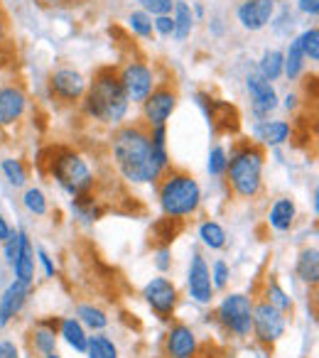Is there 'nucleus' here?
<instances>
[{
  "mask_svg": "<svg viewBox=\"0 0 319 358\" xmlns=\"http://www.w3.org/2000/svg\"><path fill=\"white\" fill-rule=\"evenodd\" d=\"M283 108L290 110V113H295V110L299 108V94H295V91H288L283 99Z\"/></svg>",
  "mask_w": 319,
  "mask_h": 358,
  "instance_id": "obj_48",
  "label": "nucleus"
},
{
  "mask_svg": "<svg viewBox=\"0 0 319 358\" xmlns=\"http://www.w3.org/2000/svg\"><path fill=\"white\" fill-rule=\"evenodd\" d=\"M297 10L307 17L319 15V0H297Z\"/></svg>",
  "mask_w": 319,
  "mask_h": 358,
  "instance_id": "obj_47",
  "label": "nucleus"
},
{
  "mask_svg": "<svg viewBox=\"0 0 319 358\" xmlns=\"http://www.w3.org/2000/svg\"><path fill=\"white\" fill-rule=\"evenodd\" d=\"M118 79H120V86H123L125 96H128L130 106L133 103L140 106L150 94H153L155 86L160 84L155 69L143 59L125 62V64L118 69Z\"/></svg>",
  "mask_w": 319,
  "mask_h": 358,
  "instance_id": "obj_7",
  "label": "nucleus"
},
{
  "mask_svg": "<svg viewBox=\"0 0 319 358\" xmlns=\"http://www.w3.org/2000/svg\"><path fill=\"white\" fill-rule=\"evenodd\" d=\"M283 55H285L283 76H288L290 81H297L299 76L304 74V69H307V59H304L302 50H299V42H297V37H292V40H290L288 50H285Z\"/></svg>",
  "mask_w": 319,
  "mask_h": 358,
  "instance_id": "obj_29",
  "label": "nucleus"
},
{
  "mask_svg": "<svg viewBox=\"0 0 319 358\" xmlns=\"http://www.w3.org/2000/svg\"><path fill=\"white\" fill-rule=\"evenodd\" d=\"M13 42V27H10V15L6 13V8L0 6V59L6 57V52L10 50Z\"/></svg>",
  "mask_w": 319,
  "mask_h": 358,
  "instance_id": "obj_40",
  "label": "nucleus"
},
{
  "mask_svg": "<svg viewBox=\"0 0 319 358\" xmlns=\"http://www.w3.org/2000/svg\"><path fill=\"white\" fill-rule=\"evenodd\" d=\"M185 231V219H172V216H162L153 224L150 229V243L155 248H170L180 234Z\"/></svg>",
  "mask_w": 319,
  "mask_h": 358,
  "instance_id": "obj_21",
  "label": "nucleus"
},
{
  "mask_svg": "<svg viewBox=\"0 0 319 358\" xmlns=\"http://www.w3.org/2000/svg\"><path fill=\"white\" fill-rule=\"evenodd\" d=\"M0 172L6 174V179L10 182L15 189H20V187L27 185V167L22 159L17 157H6L3 162H0Z\"/></svg>",
  "mask_w": 319,
  "mask_h": 358,
  "instance_id": "obj_33",
  "label": "nucleus"
},
{
  "mask_svg": "<svg viewBox=\"0 0 319 358\" xmlns=\"http://www.w3.org/2000/svg\"><path fill=\"white\" fill-rule=\"evenodd\" d=\"M138 3H140V10H145L150 17L172 15V6H175V0H138Z\"/></svg>",
  "mask_w": 319,
  "mask_h": 358,
  "instance_id": "obj_39",
  "label": "nucleus"
},
{
  "mask_svg": "<svg viewBox=\"0 0 319 358\" xmlns=\"http://www.w3.org/2000/svg\"><path fill=\"white\" fill-rule=\"evenodd\" d=\"M288 329V314H283L280 309H275L273 304H268L265 299L253 304V336L263 346H273L285 336Z\"/></svg>",
  "mask_w": 319,
  "mask_h": 358,
  "instance_id": "obj_10",
  "label": "nucleus"
},
{
  "mask_svg": "<svg viewBox=\"0 0 319 358\" xmlns=\"http://www.w3.org/2000/svg\"><path fill=\"white\" fill-rule=\"evenodd\" d=\"M226 164H229V152H226V148L224 145H214V148L209 150V162H206L209 174L211 177H224Z\"/></svg>",
  "mask_w": 319,
  "mask_h": 358,
  "instance_id": "obj_38",
  "label": "nucleus"
},
{
  "mask_svg": "<svg viewBox=\"0 0 319 358\" xmlns=\"http://www.w3.org/2000/svg\"><path fill=\"white\" fill-rule=\"evenodd\" d=\"M187 289H190L192 299L199 304H211L214 299V285H211V273L206 258L194 250L190 260V275H187Z\"/></svg>",
  "mask_w": 319,
  "mask_h": 358,
  "instance_id": "obj_16",
  "label": "nucleus"
},
{
  "mask_svg": "<svg viewBox=\"0 0 319 358\" xmlns=\"http://www.w3.org/2000/svg\"><path fill=\"white\" fill-rule=\"evenodd\" d=\"M13 273H15V280L25 285L35 282V248L30 243V236L25 231H20V250H17V260L13 265Z\"/></svg>",
  "mask_w": 319,
  "mask_h": 358,
  "instance_id": "obj_22",
  "label": "nucleus"
},
{
  "mask_svg": "<svg viewBox=\"0 0 319 358\" xmlns=\"http://www.w3.org/2000/svg\"><path fill=\"white\" fill-rule=\"evenodd\" d=\"M153 32L160 37H172V32H175V20H172V15L153 17Z\"/></svg>",
  "mask_w": 319,
  "mask_h": 358,
  "instance_id": "obj_43",
  "label": "nucleus"
},
{
  "mask_svg": "<svg viewBox=\"0 0 319 358\" xmlns=\"http://www.w3.org/2000/svg\"><path fill=\"white\" fill-rule=\"evenodd\" d=\"M263 299H265L268 304H273L275 309H280L283 314H292V309H295L292 297H290V294L285 292L283 287H280V282L273 278V275H268V280H265Z\"/></svg>",
  "mask_w": 319,
  "mask_h": 358,
  "instance_id": "obj_30",
  "label": "nucleus"
},
{
  "mask_svg": "<svg viewBox=\"0 0 319 358\" xmlns=\"http://www.w3.org/2000/svg\"><path fill=\"white\" fill-rule=\"evenodd\" d=\"M297 42H299V50H302L304 59L319 62V27L317 25H312V27H307V30L299 32Z\"/></svg>",
  "mask_w": 319,
  "mask_h": 358,
  "instance_id": "obj_36",
  "label": "nucleus"
},
{
  "mask_svg": "<svg viewBox=\"0 0 319 358\" xmlns=\"http://www.w3.org/2000/svg\"><path fill=\"white\" fill-rule=\"evenodd\" d=\"M172 20H175V32H172V40L175 42H187L194 30V15H192V6L187 0H175L172 6Z\"/></svg>",
  "mask_w": 319,
  "mask_h": 358,
  "instance_id": "obj_25",
  "label": "nucleus"
},
{
  "mask_svg": "<svg viewBox=\"0 0 319 358\" xmlns=\"http://www.w3.org/2000/svg\"><path fill=\"white\" fill-rule=\"evenodd\" d=\"M216 322L236 338H248L253 331V299L241 292L226 294L216 307Z\"/></svg>",
  "mask_w": 319,
  "mask_h": 358,
  "instance_id": "obj_6",
  "label": "nucleus"
},
{
  "mask_svg": "<svg viewBox=\"0 0 319 358\" xmlns=\"http://www.w3.org/2000/svg\"><path fill=\"white\" fill-rule=\"evenodd\" d=\"M30 289H32V285H25V282H20V280H13V282L3 289V294H0V329H6L8 324L22 312L27 297H30Z\"/></svg>",
  "mask_w": 319,
  "mask_h": 358,
  "instance_id": "obj_20",
  "label": "nucleus"
},
{
  "mask_svg": "<svg viewBox=\"0 0 319 358\" xmlns=\"http://www.w3.org/2000/svg\"><path fill=\"white\" fill-rule=\"evenodd\" d=\"M86 356L89 358H118V346H115L108 336H104V334H96V336H89Z\"/></svg>",
  "mask_w": 319,
  "mask_h": 358,
  "instance_id": "obj_34",
  "label": "nucleus"
},
{
  "mask_svg": "<svg viewBox=\"0 0 319 358\" xmlns=\"http://www.w3.org/2000/svg\"><path fill=\"white\" fill-rule=\"evenodd\" d=\"M128 30L133 32L135 37H140V40H150V37L155 35L153 32V17L148 15L145 10H130L128 13Z\"/></svg>",
  "mask_w": 319,
  "mask_h": 358,
  "instance_id": "obj_35",
  "label": "nucleus"
},
{
  "mask_svg": "<svg viewBox=\"0 0 319 358\" xmlns=\"http://www.w3.org/2000/svg\"><path fill=\"white\" fill-rule=\"evenodd\" d=\"M295 273H297V278L302 280L304 285L317 287V282H319V250H317V245H307V248L299 250Z\"/></svg>",
  "mask_w": 319,
  "mask_h": 358,
  "instance_id": "obj_24",
  "label": "nucleus"
},
{
  "mask_svg": "<svg viewBox=\"0 0 319 358\" xmlns=\"http://www.w3.org/2000/svg\"><path fill=\"white\" fill-rule=\"evenodd\" d=\"M52 3H59V6H79L84 0H52Z\"/></svg>",
  "mask_w": 319,
  "mask_h": 358,
  "instance_id": "obj_53",
  "label": "nucleus"
},
{
  "mask_svg": "<svg viewBox=\"0 0 319 358\" xmlns=\"http://www.w3.org/2000/svg\"><path fill=\"white\" fill-rule=\"evenodd\" d=\"M45 358H62V356H59V353L55 351V353H50V356H45Z\"/></svg>",
  "mask_w": 319,
  "mask_h": 358,
  "instance_id": "obj_54",
  "label": "nucleus"
},
{
  "mask_svg": "<svg viewBox=\"0 0 319 358\" xmlns=\"http://www.w3.org/2000/svg\"><path fill=\"white\" fill-rule=\"evenodd\" d=\"M263 169H265V150L255 140H243L234 145L226 164V182L231 192L241 199H258L263 192Z\"/></svg>",
  "mask_w": 319,
  "mask_h": 358,
  "instance_id": "obj_3",
  "label": "nucleus"
},
{
  "mask_svg": "<svg viewBox=\"0 0 319 358\" xmlns=\"http://www.w3.org/2000/svg\"><path fill=\"white\" fill-rule=\"evenodd\" d=\"M0 358H20L17 343L10 341V338H3V341H0Z\"/></svg>",
  "mask_w": 319,
  "mask_h": 358,
  "instance_id": "obj_46",
  "label": "nucleus"
},
{
  "mask_svg": "<svg viewBox=\"0 0 319 358\" xmlns=\"http://www.w3.org/2000/svg\"><path fill=\"white\" fill-rule=\"evenodd\" d=\"M59 336L69 343L74 351L86 353V343H89V334H86L84 324L76 317H62L59 322Z\"/></svg>",
  "mask_w": 319,
  "mask_h": 358,
  "instance_id": "obj_27",
  "label": "nucleus"
},
{
  "mask_svg": "<svg viewBox=\"0 0 319 358\" xmlns=\"http://www.w3.org/2000/svg\"><path fill=\"white\" fill-rule=\"evenodd\" d=\"M253 138L263 148H283L292 138V125L283 118H260L253 123Z\"/></svg>",
  "mask_w": 319,
  "mask_h": 358,
  "instance_id": "obj_19",
  "label": "nucleus"
},
{
  "mask_svg": "<svg viewBox=\"0 0 319 358\" xmlns=\"http://www.w3.org/2000/svg\"><path fill=\"white\" fill-rule=\"evenodd\" d=\"M13 234V226L8 224V219L3 214H0V243H6L8 241V236Z\"/></svg>",
  "mask_w": 319,
  "mask_h": 358,
  "instance_id": "obj_50",
  "label": "nucleus"
},
{
  "mask_svg": "<svg viewBox=\"0 0 319 358\" xmlns=\"http://www.w3.org/2000/svg\"><path fill=\"white\" fill-rule=\"evenodd\" d=\"M283 66H285V55L283 50H265L258 59V74L263 76L265 81H278L283 79Z\"/></svg>",
  "mask_w": 319,
  "mask_h": 358,
  "instance_id": "obj_28",
  "label": "nucleus"
},
{
  "mask_svg": "<svg viewBox=\"0 0 319 358\" xmlns=\"http://www.w3.org/2000/svg\"><path fill=\"white\" fill-rule=\"evenodd\" d=\"M79 106H81V113L89 120L118 128L128 118V110H130V101L118 79V69L101 66L94 74V79L89 81V86H86V94L79 101Z\"/></svg>",
  "mask_w": 319,
  "mask_h": 358,
  "instance_id": "obj_2",
  "label": "nucleus"
},
{
  "mask_svg": "<svg viewBox=\"0 0 319 358\" xmlns=\"http://www.w3.org/2000/svg\"><path fill=\"white\" fill-rule=\"evenodd\" d=\"M221 356H224V353L216 351V348L211 346V343H201L199 351H197V356H194V358H221Z\"/></svg>",
  "mask_w": 319,
  "mask_h": 358,
  "instance_id": "obj_49",
  "label": "nucleus"
},
{
  "mask_svg": "<svg viewBox=\"0 0 319 358\" xmlns=\"http://www.w3.org/2000/svg\"><path fill=\"white\" fill-rule=\"evenodd\" d=\"M59 322L62 317H50V319H37L35 329L27 336V346L32 353H37L40 358L50 356L57 351V336H59Z\"/></svg>",
  "mask_w": 319,
  "mask_h": 358,
  "instance_id": "obj_18",
  "label": "nucleus"
},
{
  "mask_svg": "<svg viewBox=\"0 0 319 358\" xmlns=\"http://www.w3.org/2000/svg\"><path fill=\"white\" fill-rule=\"evenodd\" d=\"M111 157L120 177L133 185H155L172 164L167 145H155L143 120L120 123L111 133Z\"/></svg>",
  "mask_w": 319,
  "mask_h": 358,
  "instance_id": "obj_1",
  "label": "nucleus"
},
{
  "mask_svg": "<svg viewBox=\"0 0 319 358\" xmlns=\"http://www.w3.org/2000/svg\"><path fill=\"white\" fill-rule=\"evenodd\" d=\"M155 265H157L160 273H167L172 268L170 248H155Z\"/></svg>",
  "mask_w": 319,
  "mask_h": 358,
  "instance_id": "obj_44",
  "label": "nucleus"
},
{
  "mask_svg": "<svg viewBox=\"0 0 319 358\" xmlns=\"http://www.w3.org/2000/svg\"><path fill=\"white\" fill-rule=\"evenodd\" d=\"M47 86H50L52 99H57L64 106H76L84 99L89 81H86V76L81 71L71 69V66H62V69L52 71Z\"/></svg>",
  "mask_w": 319,
  "mask_h": 358,
  "instance_id": "obj_11",
  "label": "nucleus"
},
{
  "mask_svg": "<svg viewBox=\"0 0 319 358\" xmlns=\"http://www.w3.org/2000/svg\"><path fill=\"white\" fill-rule=\"evenodd\" d=\"M76 319L84 324V329H91V331H104V329L108 327V317H106V312L91 302L76 304Z\"/></svg>",
  "mask_w": 319,
  "mask_h": 358,
  "instance_id": "obj_31",
  "label": "nucleus"
},
{
  "mask_svg": "<svg viewBox=\"0 0 319 358\" xmlns=\"http://www.w3.org/2000/svg\"><path fill=\"white\" fill-rule=\"evenodd\" d=\"M275 0H241L236 8V20L246 32H260L273 22Z\"/></svg>",
  "mask_w": 319,
  "mask_h": 358,
  "instance_id": "obj_15",
  "label": "nucleus"
},
{
  "mask_svg": "<svg viewBox=\"0 0 319 358\" xmlns=\"http://www.w3.org/2000/svg\"><path fill=\"white\" fill-rule=\"evenodd\" d=\"M71 214L81 221V224H96L101 216L106 214V209L101 206V201L96 199V194H84V196H74L71 199Z\"/></svg>",
  "mask_w": 319,
  "mask_h": 358,
  "instance_id": "obj_26",
  "label": "nucleus"
},
{
  "mask_svg": "<svg viewBox=\"0 0 319 358\" xmlns=\"http://www.w3.org/2000/svg\"><path fill=\"white\" fill-rule=\"evenodd\" d=\"M209 273H211V285H214V289H226V285H229V280H231L229 263L219 258L214 263V268L209 270Z\"/></svg>",
  "mask_w": 319,
  "mask_h": 358,
  "instance_id": "obj_41",
  "label": "nucleus"
},
{
  "mask_svg": "<svg viewBox=\"0 0 319 358\" xmlns=\"http://www.w3.org/2000/svg\"><path fill=\"white\" fill-rule=\"evenodd\" d=\"M192 15H194V22L204 20V17H206V8L201 6V3H194V6H192Z\"/></svg>",
  "mask_w": 319,
  "mask_h": 358,
  "instance_id": "obj_52",
  "label": "nucleus"
},
{
  "mask_svg": "<svg viewBox=\"0 0 319 358\" xmlns=\"http://www.w3.org/2000/svg\"><path fill=\"white\" fill-rule=\"evenodd\" d=\"M246 91L250 96V113L255 120L270 118L275 108L280 106V96L270 81H265L258 71H248L246 74Z\"/></svg>",
  "mask_w": 319,
  "mask_h": 358,
  "instance_id": "obj_13",
  "label": "nucleus"
},
{
  "mask_svg": "<svg viewBox=\"0 0 319 358\" xmlns=\"http://www.w3.org/2000/svg\"><path fill=\"white\" fill-rule=\"evenodd\" d=\"M209 32L214 37L224 35V25H221V17H211V20H209Z\"/></svg>",
  "mask_w": 319,
  "mask_h": 358,
  "instance_id": "obj_51",
  "label": "nucleus"
},
{
  "mask_svg": "<svg viewBox=\"0 0 319 358\" xmlns=\"http://www.w3.org/2000/svg\"><path fill=\"white\" fill-rule=\"evenodd\" d=\"M165 358H167V356H165Z\"/></svg>",
  "mask_w": 319,
  "mask_h": 358,
  "instance_id": "obj_55",
  "label": "nucleus"
},
{
  "mask_svg": "<svg viewBox=\"0 0 319 358\" xmlns=\"http://www.w3.org/2000/svg\"><path fill=\"white\" fill-rule=\"evenodd\" d=\"M199 336L190 324L175 322L165 334V356L167 358H194L199 351Z\"/></svg>",
  "mask_w": 319,
  "mask_h": 358,
  "instance_id": "obj_17",
  "label": "nucleus"
},
{
  "mask_svg": "<svg viewBox=\"0 0 319 358\" xmlns=\"http://www.w3.org/2000/svg\"><path fill=\"white\" fill-rule=\"evenodd\" d=\"M199 238L209 250L226 248V231H224V226H221L219 221H211V219L204 221V224L199 226Z\"/></svg>",
  "mask_w": 319,
  "mask_h": 358,
  "instance_id": "obj_32",
  "label": "nucleus"
},
{
  "mask_svg": "<svg viewBox=\"0 0 319 358\" xmlns=\"http://www.w3.org/2000/svg\"><path fill=\"white\" fill-rule=\"evenodd\" d=\"M37 260H40L42 270H45V278H55L57 270H55V263H52V258L47 255L45 248H37Z\"/></svg>",
  "mask_w": 319,
  "mask_h": 358,
  "instance_id": "obj_45",
  "label": "nucleus"
},
{
  "mask_svg": "<svg viewBox=\"0 0 319 358\" xmlns=\"http://www.w3.org/2000/svg\"><path fill=\"white\" fill-rule=\"evenodd\" d=\"M143 297L160 322H172L180 304V289L170 278H153L143 287Z\"/></svg>",
  "mask_w": 319,
  "mask_h": 358,
  "instance_id": "obj_9",
  "label": "nucleus"
},
{
  "mask_svg": "<svg viewBox=\"0 0 319 358\" xmlns=\"http://www.w3.org/2000/svg\"><path fill=\"white\" fill-rule=\"evenodd\" d=\"M45 172L55 179L57 185L74 199V196L91 194L96 189V174L89 159L71 148H52L42 155Z\"/></svg>",
  "mask_w": 319,
  "mask_h": 358,
  "instance_id": "obj_4",
  "label": "nucleus"
},
{
  "mask_svg": "<svg viewBox=\"0 0 319 358\" xmlns=\"http://www.w3.org/2000/svg\"><path fill=\"white\" fill-rule=\"evenodd\" d=\"M27 91L20 84H3L0 86V128H13L27 113Z\"/></svg>",
  "mask_w": 319,
  "mask_h": 358,
  "instance_id": "obj_14",
  "label": "nucleus"
},
{
  "mask_svg": "<svg viewBox=\"0 0 319 358\" xmlns=\"http://www.w3.org/2000/svg\"><path fill=\"white\" fill-rule=\"evenodd\" d=\"M180 103V91L172 81H162L153 89V94L140 103V115L143 123L148 125H167V120L172 118V113L177 110Z\"/></svg>",
  "mask_w": 319,
  "mask_h": 358,
  "instance_id": "obj_8",
  "label": "nucleus"
},
{
  "mask_svg": "<svg viewBox=\"0 0 319 358\" xmlns=\"http://www.w3.org/2000/svg\"><path fill=\"white\" fill-rule=\"evenodd\" d=\"M22 206L35 216H45L50 211V201H47L45 192L40 187H27L25 194H22Z\"/></svg>",
  "mask_w": 319,
  "mask_h": 358,
  "instance_id": "obj_37",
  "label": "nucleus"
},
{
  "mask_svg": "<svg viewBox=\"0 0 319 358\" xmlns=\"http://www.w3.org/2000/svg\"><path fill=\"white\" fill-rule=\"evenodd\" d=\"M295 219H297V204H295L290 196H278L270 206V214H268V224L270 229L280 231H290L295 226Z\"/></svg>",
  "mask_w": 319,
  "mask_h": 358,
  "instance_id": "obj_23",
  "label": "nucleus"
},
{
  "mask_svg": "<svg viewBox=\"0 0 319 358\" xmlns=\"http://www.w3.org/2000/svg\"><path fill=\"white\" fill-rule=\"evenodd\" d=\"M17 250H20V231L13 229V234L8 236V241L3 243V258H6V265L13 268L17 260Z\"/></svg>",
  "mask_w": 319,
  "mask_h": 358,
  "instance_id": "obj_42",
  "label": "nucleus"
},
{
  "mask_svg": "<svg viewBox=\"0 0 319 358\" xmlns=\"http://www.w3.org/2000/svg\"><path fill=\"white\" fill-rule=\"evenodd\" d=\"M157 185V204L165 216L187 219L194 216L201 206V187L187 169L167 167L165 174L155 182Z\"/></svg>",
  "mask_w": 319,
  "mask_h": 358,
  "instance_id": "obj_5",
  "label": "nucleus"
},
{
  "mask_svg": "<svg viewBox=\"0 0 319 358\" xmlns=\"http://www.w3.org/2000/svg\"><path fill=\"white\" fill-rule=\"evenodd\" d=\"M194 99H197V106L201 108V113H204V118L209 120V125L214 130H221V133H236V130H239L241 118H239L236 106L214 99V96L206 94V91H199Z\"/></svg>",
  "mask_w": 319,
  "mask_h": 358,
  "instance_id": "obj_12",
  "label": "nucleus"
}]
</instances>
